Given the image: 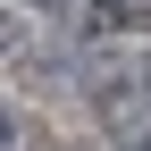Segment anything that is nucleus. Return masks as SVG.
<instances>
[{
  "label": "nucleus",
  "instance_id": "f257e3e1",
  "mask_svg": "<svg viewBox=\"0 0 151 151\" xmlns=\"http://www.w3.org/2000/svg\"><path fill=\"white\" fill-rule=\"evenodd\" d=\"M42 9H50V17H76V25H84V17H101L109 0H42Z\"/></svg>",
  "mask_w": 151,
  "mask_h": 151
},
{
  "label": "nucleus",
  "instance_id": "f03ea898",
  "mask_svg": "<svg viewBox=\"0 0 151 151\" xmlns=\"http://www.w3.org/2000/svg\"><path fill=\"white\" fill-rule=\"evenodd\" d=\"M109 9H118L126 25H151V0H109Z\"/></svg>",
  "mask_w": 151,
  "mask_h": 151
}]
</instances>
